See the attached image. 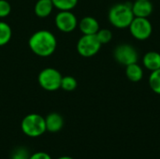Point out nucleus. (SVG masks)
Masks as SVG:
<instances>
[{"instance_id": "11", "label": "nucleus", "mask_w": 160, "mask_h": 159, "mask_svg": "<svg viewBox=\"0 0 160 159\" xmlns=\"http://www.w3.org/2000/svg\"><path fill=\"white\" fill-rule=\"evenodd\" d=\"M46 130L51 133L59 132L64 127V119L57 112H51L45 117Z\"/></svg>"}, {"instance_id": "1", "label": "nucleus", "mask_w": 160, "mask_h": 159, "mask_svg": "<svg viewBox=\"0 0 160 159\" xmlns=\"http://www.w3.org/2000/svg\"><path fill=\"white\" fill-rule=\"evenodd\" d=\"M28 46L36 55L39 57H48L55 52L57 40L51 31L38 30L29 37Z\"/></svg>"}, {"instance_id": "15", "label": "nucleus", "mask_w": 160, "mask_h": 159, "mask_svg": "<svg viewBox=\"0 0 160 159\" xmlns=\"http://www.w3.org/2000/svg\"><path fill=\"white\" fill-rule=\"evenodd\" d=\"M12 37V30L8 23L0 21V46L8 44Z\"/></svg>"}, {"instance_id": "20", "label": "nucleus", "mask_w": 160, "mask_h": 159, "mask_svg": "<svg viewBox=\"0 0 160 159\" xmlns=\"http://www.w3.org/2000/svg\"><path fill=\"white\" fill-rule=\"evenodd\" d=\"M11 12V6L7 0H0V19L8 17Z\"/></svg>"}, {"instance_id": "21", "label": "nucleus", "mask_w": 160, "mask_h": 159, "mask_svg": "<svg viewBox=\"0 0 160 159\" xmlns=\"http://www.w3.org/2000/svg\"><path fill=\"white\" fill-rule=\"evenodd\" d=\"M29 157H30V155L28 151L23 147H20L14 151L11 159H29Z\"/></svg>"}, {"instance_id": "22", "label": "nucleus", "mask_w": 160, "mask_h": 159, "mask_svg": "<svg viewBox=\"0 0 160 159\" xmlns=\"http://www.w3.org/2000/svg\"><path fill=\"white\" fill-rule=\"evenodd\" d=\"M29 159H52V157L45 152H37L30 155Z\"/></svg>"}, {"instance_id": "3", "label": "nucleus", "mask_w": 160, "mask_h": 159, "mask_svg": "<svg viewBox=\"0 0 160 159\" xmlns=\"http://www.w3.org/2000/svg\"><path fill=\"white\" fill-rule=\"evenodd\" d=\"M21 128L23 134L30 138L39 137L47 131L45 118L38 113H29L22 120Z\"/></svg>"}, {"instance_id": "6", "label": "nucleus", "mask_w": 160, "mask_h": 159, "mask_svg": "<svg viewBox=\"0 0 160 159\" xmlns=\"http://www.w3.org/2000/svg\"><path fill=\"white\" fill-rule=\"evenodd\" d=\"M113 57L117 63L127 67L128 65L138 63L139 53L132 45L128 43H123L118 45L114 49Z\"/></svg>"}, {"instance_id": "2", "label": "nucleus", "mask_w": 160, "mask_h": 159, "mask_svg": "<svg viewBox=\"0 0 160 159\" xmlns=\"http://www.w3.org/2000/svg\"><path fill=\"white\" fill-rule=\"evenodd\" d=\"M108 19L112 25L116 28L123 29L128 27L134 19L132 4L126 2L112 6L109 10Z\"/></svg>"}, {"instance_id": "17", "label": "nucleus", "mask_w": 160, "mask_h": 159, "mask_svg": "<svg viewBox=\"0 0 160 159\" xmlns=\"http://www.w3.org/2000/svg\"><path fill=\"white\" fill-rule=\"evenodd\" d=\"M149 85L154 93L160 95V68L151 71L149 77Z\"/></svg>"}, {"instance_id": "12", "label": "nucleus", "mask_w": 160, "mask_h": 159, "mask_svg": "<svg viewBox=\"0 0 160 159\" xmlns=\"http://www.w3.org/2000/svg\"><path fill=\"white\" fill-rule=\"evenodd\" d=\"M54 8L52 0H38L34 7V12L38 18H47Z\"/></svg>"}, {"instance_id": "18", "label": "nucleus", "mask_w": 160, "mask_h": 159, "mask_svg": "<svg viewBox=\"0 0 160 159\" xmlns=\"http://www.w3.org/2000/svg\"><path fill=\"white\" fill-rule=\"evenodd\" d=\"M78 86L77 80L72 76H63L60 88L66 92H72Z\"/></svg>"}, {"instance_id": "8", "label": "nucleus", "mask_w": 160, "mask_h": 159, "mask_svg": "<svg viewBox=\"0 0 160 159\" xmlns=\"http://www.w3.org/2000/svg\"><path fill=\"white\" fill-rule=\"evenodd\" d=\"M55 26L63 33H71L78 26V20L71 10L59 11L54 19Z\"/></svg>"}, {"instance_id": "23", "label": "nucleus", "mask_w": 160, "mask_h": 159, "mask_svg": "<svg viewBox=\"0 0 160 159\" xmlns=\"http://www.w3.org/2000/svg\"><path fill=\"white\" fill-rule=\"evenodd\" d=\"M57 159H74V158H73V157H71L64 156V157H58Z\"/></svg>"}, {"instance_id": "16", "label": "nucleus", "mask_w": 160, "mask_h": 159, "mask_svg": "<svg viewBox=\"0 0 160 159\" xmlns=\"http://www.w3.org/2000/svg\"><path fill=\"white\" fill-rule=\"evenodd\" d=\"M54 8L61 10H72L78 4L79 0H52Z\"/></svg>"}, {"instance_id": "14", "label": "nucleus", "mask_w": 160, "mask_h": 159, "mask_svg": "<svg viewBox=\"0 0 160 159\" xmlns=\"http://www.w3.org/2000/svg\"><path fill=\"white\" fill-rule=\"evenodd\" d=\"M126 75L130 82H138L143 78V70L138 63H134L126 67Z\"/></svg>"}, {"instance_id": "4", "label": "nucleus", "mask_w": 160, "mask_h": 159, "mask_svg": "<svg viewBox=\"0 0 160 159\" xmlns=\"http://www.w3.org/2000/svg\"><path fill=\"white\" fill-rule=\"evenodd\" d=\"M62 77V74L56 68L46 67L39 72L38 82L40 87L45 91L53 92L60 89Z\"/></svg>"}, {"instance_id": "10", "label": "nucleus", "mask_w": 160, "mask_h": 159, "mask_svg": "<svg viewBox=\"0 0 160 159\" xmlns=\"http://www.w3.org/2000/svg\"><path fill=\"white\" fill-rule=\"evenodd\" d=\"M78 27L82 35H96L100 29L98 22L92 16L83 17L78 22Z\"/></svg>"}, {"instance_id": "19", "label": "nucleus", "mask_w": 160, "mask_h": 159, "mask_svg": "<svg viewBox=\"0 0 160 159\" xmlns=\"http://www.w3.org/2000/svg\"><path fill=\"white\" fill-rule=\"evenodd\" d=\"M96 36H97L98 41L101 43V45L109 43L112 38V33L109 29H106V28L99 29L98 31V33L96 34Z\"/></svg>"}, {"instance_id": "5", "label": "nucleus", "mask_w": 160, "mask_h": 159, "mask_svg": "<svg viewBox=\"0 0 160 159\" xmlns=\"http://www.w3.org/2000/svg\"><path fill=\"white\" fill-rule=\"evenodd\" d=\"M101 48L96 35H82L77 42V52L82 57H92L96 55Z\"/></svg>"}, {"instance_id": "9", "label": "nucleus", "mask_w": 160, "mask_h": 159, "mask_svg": "<svg viewBox=\"0 0 160 159\" xmlns=\"http://www.w3.org/2000/svg\"><path fill=\"white\" fill-rule=\"evenodd\" d=\"M154 10L153 4L150 0H136L132 4L134 17L148 18Z\"/></svg>"}, {"instance_id": "13", "label": "nucleus", "mask_w": 160, "mask_h": 159, "mask_svg": "<svg viewBox=\"0 0 160 159\" xmlns=\"http://www.w3.org/2000/svg\"><path fill=\"white\" fill-rule=\"evenodd\" d=\"M143 66L150 71L160 68V53L158 52H148L144 54L142 59Z\"/></svg>"}, {"instance_id": "7", "label": "nucleus", "mask_w": 160, "mask_h": 159, "mask_svg": "<svg viewBox=\"0 0 160 159\" xmlns=\"http://www.w3.org/2000/svg\"><path fill=\"white\" fill-rule=\"evenodd\" d=\"M128 28L132 37L138 40H146L153 32V26L148 18L134 17Z\"/></svg>"}]
</instances>
